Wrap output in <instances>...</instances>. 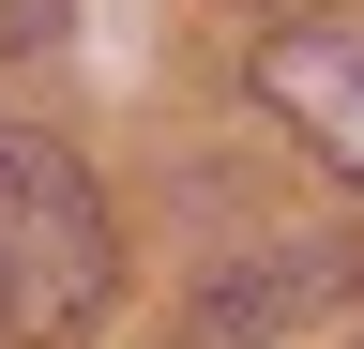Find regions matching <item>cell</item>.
<instances>
[{"label": "cell", "mask_w": 364, "mask_h": 349, "mask_svg": "<svg viewBox=\"0 0 364 349\" xmlns=\"http://www.w3.org/2000/svg\"><path fill=\"white\" fill-rule=\"evenodd\" d=\"M61 16H76V0H0V61H31V46H61Z\"/></svg>", "instance_id": "obj_3"}, {"label": "cell", "mask_w": 364, "mask_h": 349, "mask_svg": "<svg viewBox=\"0 0 364 349\" xmlns=\"http://www.w3.org/2000/svg\"><path fill=\"white\" fill-rule=\"evenodd\" d=\"M258 107L304 122V152L364 183V31H273L258 46Z\"/></svg>", "instance_id": "obj_2"}, {"label": "cell", "mask_w": 364, "mask_h": 349, "mask_svg": "<svg viewBox=\"0 0 364 349\" xmlns=\"http://www.w3.org/2000/svg\"><path fill=\"white\" fill-rule=\"evenodd\" d=\"M107 289H122V228L91 198V167L61 137H16L0 122V319L16 334H76Z\"/></svg>", "instance_id": "obj_1"}]
</instances>
